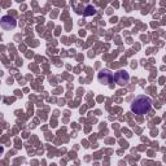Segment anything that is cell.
I'll return each instance as SVG.
<instances>
[{
	"label": "cell",
	"instance_id": "6da1fadb",
	"mask_svg": "<svg viewBox=\"0 0 166 166\" xmlns=\"http://www.w3.org/2000/svg\"><path fill=\"white\" fill-rule=\"evenodd\" d=\"M152 102L147 96H138L131 104V110L135 114H145L151 110Z\"/></svg>",
	"mask_w": 166,
	"mask_h": 166
},
{
	"label": "cell",
	"instance_id": "7a4b0ae2",
	"mask_svg": "<svg viewBox=\"0 0 166 166\" xmlns=\"http://www.w3.org/2000/svg\"><path fill=\"white\" fill-rule=\"evenodd\" d=\"M113 79H114L113 73L108 69H104L99 73V81H100V83H102V84H110V83L113 82Z\"/></svg>",
	"mask_w": 166,
	"mask_h": 166
},
{
	"label": "cell",
	"instance_id": "3957f363",
	"mask_svg": "<svg viewBox=\"0 0 166 166\" xmlns=\"http://www.w3.org/2000/svg\"><path fill=\"white\" fill-rule=\"evenodd\" d=\"M0 23H1V27L4 30H12L16 27V19L10 16H4Z\"/></svg>",
	"mask_w": 166,
	"mask_h": 166
},
{
	"label": "cell",
	"instance_id": "277c9868",
	"mask_svg": "<svg viewBox=\"0 0 166 166\" xmlns=\"http://www.w3.org/2000/svg\"><path fill=\"white\" fill-rule=\"evenodd\" d=\"M116 81L120 86H125L127 84L129 81H130V76L129 73H126L125 70H118L117 74H116Z\"/></svg>",
	"mask_w": 166,
	"mask_h": 166
},
{
	"label": "cell",
	"instance_id": "5b68a950",
	"mask_svg": "<svg viewBox=\"0 0 166 166\" xmlns=\"http://www.w3.org/2000/svg\"><path fill=\"white\" fill-rule=\"evenodd\" d=\"M95 13H96V9H95L92 5H87V7H86L84 16H93Z\"/></svg>",
	"mask_w": 166,
	"mask_h": 166
}]
</instances>
